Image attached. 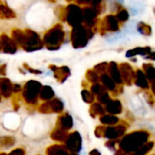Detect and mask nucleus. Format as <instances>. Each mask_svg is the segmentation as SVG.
Returning a JSON list of instances; mask_svg holds the SVG:
<instances>
[{
  "mask_svg": "<svg viewBox=\"0 0 155 155\" xmlns=\"http://www.w3.org/2000/svg\"><path fill=\"white\" fill-rule=\"evenodd\" d=\"M64 37V33L62 29V25L58 24L45 35L44 42L49 50H56L59 49Z\"/></svg>",
  "mask_w": 155,
  "mask_h": 155,
  "instance_id": "f257e3e1",
  "label": "nucleus"
},
{
  "mask_svg": "<svg viewBox=\"0 0 155 155\" xmlns=\"http://www.w3.org/2000/svg\"><path fill=\"white\" fill-rule=\"evenodd\" d=\"M92 37V33L90 30L86 29L83 25H77L74 26L72 31V43L74 47L75 48H81L87 45L88 40Z\"/></svg>",
  "mask_w": 155,
  "mask_h": 155,
  "instance_id": "f03ea898",
  "label": "nucleus"
},
{
  "mask_svg": "<svg viewBox=\"0 0 155 155\" xmlns=\"http://www.w3.org/2000/svg\"><path fill=\"white\" fill-rule=\"evenodd\" d=\"M20 45L25 50L28 52H33L43 47V44L38 35L30 29H27L24 32V38Z\"/></svg>",
  "mask_w": 155,
  "mask_h": 155,
  "instance_id": "7ed1b4c3",
  "label": "nucleus"
},
{
  "mask_svg": "<svg viewBox=\"0 0 155 155\" xmlns=\"http://www.w3.org/2000/svg\"><path fill=\"white\" fill-rule=\"evenodd\" d=\"M66 18L70 25L73 27L80 25L83 22V13L82 9L75 5H70L67 7V14Z\"/></svg>",
  "mask_w": 155,
  "mask_h": 155,
  "instance_id": "20e7f679",
  "label": "nucleus"
},
{
  "mask_svg": "<svg viewBox=\"0 0 155 155\" xmlns=\"http://www.w3.org/2000/svg\"><path fill=\"white\" fill-rule=\"evenodd\" d=\"M6 54H15L16 52V43L10 39L6 35H0V51Z\"/></svg>",
  "mask_w": 155,
  "mask_h": 155,
  "instance_id": "39448f33",
  "label": "nucleus"
},
{
  "mask_svg": "<svg viewBox=\"0 0 155 155\" xmlns=\"http://www.w3.org/2000/svg\"><path fill=\"white\" fill-rule=\"evenodd\" d=\"M41 84L38 82L35 81H30L26 84L25 88V95L26 99H33L36 96L37 93L40 91Z\"/></svg>",
  "mask_w": 155,
  "mask_h": 155,
  "instance_id": "423d86ee",
  "label": "nucleus"
},
{
  "mask_svg": "<svg viewBox=\"0 0 155 155\" xmlns=\"http://www.w3.org/2000/svg\"><path fill=\"white\" fill-rule=\"evenodd\" d=\"M119 71L121 77H123L127 82H130L134 78V72L129 64H122L119 66Z\"/></svg>",
  "mask_w": 155,
  "mask_h": 155,
  "instance_id": "0eeeda50",
  "label": "nucleus"
},
{
  "mask_svg": "<svg viewBox=\"0 0 155 155\" xmlns=\"http://www.w3.org/2000/svg\"><path fill=\"white\" fill-rule=\"evenodd\" d=\"M104 29L107 30V31H117L119 29V24H118V21L116 19L115 16L110 15H107L104 20Z\"/></svg>",
  "mask_w": 155,
  "mask_h": 155,
  "instance_id": "6e6552de",
  "label": "nucleus"
},
{
  "mask_svg": "<svg viewBox=\"0 0 155 155\" xmlns=\"http://www.w3.org/2000/svg\"><path fill=\"white\" fill-rule=\"evenodd\" d=\"M82 13H83V20H84V22L89 26L93 25L94 24V18L97 15L95 11L93 8L86 7L82 10Z\"/></svg>",
  "mask_w": 155,
  "mask_h": 155,
  "instance_id": "1a4fd4ad",
  "label": "nucleus"
},
{
  "mask_svg": "<svg viewBox=\"0 0 155 155\" xmlns=\"http://www.w3.org/2000/svg\"><path fill=\"white\" fill-rule=\"evenodd\" d=\"M151 54V47H136L134 49L129 50L126 53L127 57H133L134 55H146Z\"/></svg>",
  "mask_w": 155,
  "mask_h": 155,
  "instance_id": "9d476101",
  "label": "nucleus"
},
{
  "mask_svg": "<svg viewBox=\"0 0 155 155\" xmlns=\"http://www.w3.org/2000/svg\"><path fill=\"white\" fill-rule=\"evenodd\" d=\"M109 71H110V74L112 76V79L116 82V83H122V77H121V74L119 71L118 66L116 65L115 63H111L109 65Z\"/></svg>",
  "mask_w": 155,
  "mask_h": 155,
  "instance_id": "9b49d317",
  "label": "nucleus"
},
{
  "mask_svg": "<svg viewBox=\"0 0 155 155\" xmlns=\"http://www.w3.org/2000/svg\"><path fill=\"white\" fill-rule=\"evenodd\" d=\"M51 68L54 70V75L57 79H63V81H64V79H66V77L69 75V69L66 66H63L60 68H57L55 66H51Z\"/></svg>",
  "mask_w": 155,
  "mask_h": 155,
  "instance_id": "f8f14e48",
  "label": "nucleus"
},
{
  "mask_svg": "<svg viewBox=\"0 0 155 155\" xmlns=\"http://www.w3.org/2000/svg\"><path fill=\"white\" fill-rule=\"evenodd\" d=\"M136 84L143 88H148V82L146 81L144 74L141 70H138L136 74Z\"/></svg>",
  "mask_w": 155,
  "mask_h": 155,
  "instance_id": "ddd939ff",
  "label": "nucleus"
},
{
  "mask_svg": "<svg viewBox=\"0 0 155 155\" xmlns=\"http://www.w3.org/2000/svg\"><path fill=\"white\" fill-rule=\"evenodd\" d=\"M0 16L3 18H14L15 16V13L7 6L0 4Z\"/></svg>",
  "mask_w": 155,
  "mask_h": 155,
  "instance_id": "4468645a",
  "label": "nucleus"
},
{
  "mask_svg": "<svg viewBox=\"0 0 155 155\" xmlns=\"http://www.w3.org/2000/svg\"><path fill=\"white\" fill-rule=\"evenodd\" d=\"M0 89L5 96H8L11 91V84L7 79H0Z\"/></svg>",
  "mask_w": 155,
  "mask_h": 155,
  "instance_id": "2eb2a0df",
  "label": "nucleus"
},
{
  "mask_svg": "<svg viewBox=\"0 0 155 155\" xmlns=\"http://www.w3.org/2000/svg\"><path fill=\"white\" fill-rule=\"evenodd\" d=\"M137 30H138L141 34L145 35H151V33H152L151 26L148 25L147 24L143 23V22L139 23V25H138V26H137Z\"/></svg>",
  "mask_w": 155,
  "mask_h": 155,
  "instance_id": "dca6fc26",
  "label": "nucleus"
},
{
  "mask_svg": "<svg viewBox=\"0 0 155 155\" xmlns=\"http://www.w3.org/2000/svg\"><path fill=\"white\" fill-rule=\"evenodd\" d=\"M101 79H102V82L104 83V84L106 87H108V88L111 89V90L114 89L115 84H114V80H113L112 78H110L107 74H103L102 77H101Z\"/></svg>",
  "mask_w": 155,
  "mask_h": 155,
  "instance_id": "f3484780",
  "label": "nucleus"
},
{
  "mask_svg": "<svg viewBox=\"0 0 155 155\" xmlns=\"http://www.w3.org/2000/svg\"><path fill=\"white\" fill-rule=\"evenodd\" d=\"M143 68L146 72V76L150 80H153L155 77V69L152 64H144Z\"/></svg>",
  "mask_w": 155,
  "mask_h": 155,
  "instance_id": "a211bd4d",
  "label": "nucleus"
},
{
  "mask_svg": "<svg viewBox=\"0 0 155 155\" xmlns=\"http://www.w3.org/2000/svg\"><path fill=\"white\" fill-rule=\"evenodd\" d=\"M53 95L54 92L49 86H45L41 91V97L43 99H50Z\"/></svg>",
  "mask_w": 155,
  "mask_h": 155,
  "instance_id": "6ab92c4d",
  "label": "nucleus"
},
{
  "mask_svg": "<svg viewBox=\"0 0 155 155\" xmlns=\"http://www.w3.org/2000/svg\"><path fill=\"white\" fill-rule=\"evenodd\" d=\"M128 18H129V13H128L125 9L121 10V11L117 14V15H116L117 21H121V22H124V21H126Z\"/></svg>",
  "mask_w": 155,
  "mask_h": 155,
  "instance_id": "aec40b11",
  "label": "nucleus"
},
{
  "mask_svg": "<svg viewBox=\"0 0 155 155\" xmlns=\"http://www.w3.org/2000/svg\"><path fill=\"white\" fill-rule=\"evenodd\" d=\"M109 108H111V109H109L110 112H113V113H114V114H117V113L120 112V110H121L120 103H119L118 101L113 102V103L111 104V105H109Z\"/></svg>",
  "mask_w": 155,
  "mask_h": 155,
  "instance_id": "412c9836",
  "label": "nucleus"
},
{
  "mask_svg": "<svg viewBox=\"0 0 155 155\" xmlns=\"http://www.w3.org/2000/svg\"><path fill=\"white\" fill-rule=\"evenodd\" d=\"M87 77L92 81V82H96L97 79H98V76H97V74L94 71H88L87 73Z\"/></svg>",
  "mask_w": 155,
  "mask_h": 155,
  "instance_id": "4be33fe9",
  "label": "nucleus"
},
{
  "mask_svg": "<svg viewBox=\"0 0 155 155\" xmlns=\"http://www.w3.org/2000/svg\"><path fill=\"white\" fill-rule=\"evenodd\" d=\"M105 68H106V64H102L95 66V70H97V72H104Z\"/></svg>",
  "mask_w": 155,
  "mask_h": 155,
  "instance_id": "5701e85b",
  "label": "nucleus"
},
{
  "mask_svg": "<svg viewBox=\"0 0 155 155\" xmlns=\"http://www.w3.org/2000/svg\"><path fill=\"white\" fill-rule=\"evenodd\" d=\"M102 90V87H101V85H99V84H94L93 87H92V91L93 92H94V93H100V91Z\"/></svg>",
  "mask_w": 155,
  "mask_h": 155,
  "instance_id": "b1692460",
  "label": "nucleus"
},
{
  "mask_svg": "<svg viewBox=\"0 0 155 155\" xmlns=\"http://www.w3.org/2000/svg\"><path fill=\"white\" fill-rule=\"evenodd\" d=\"M5 68H6L5 65L0 66V74H5Z\"/></svg>",
  "mask_w": 155,
  "mask_h": 155,
  "instance_id": "393cba45",
  "label": "nucleus"
},
{
  "mask_svg": "<svg viewBox=\"0 0 155 155\" xmlns=\"http://www.w3.org/2000/svg\"><path fill=\"white\" fill-rule=\"evenodd\" d=\"M92 4L94 6H96V5H99L100 3H101V0H91Z\"/></svg>",
  "mask_w": 155,
  "mask_h": 155,
  "instance_id": "a878e982",
  "label": "nucleus"
},
{
  "mask_svg": "<svg viewBox=\"0 0 155 155\" xmlns=\"http://www.w3.org/2000/svg\"><path fill=\"white\" fill-rule=\"evenodd\" d=\"M80 4H87L89 2H91V0H77Z\"/></svg>",
  "mask_w": 155,
  "mask_h": 155,
  "instance_id": "bb28decb",
  "label": "nucleus"
},
{
  "mask_svg": "<svg viewBox=\"0 0 155 155\" xmlns=\"http://www.w3.org/2000/svg\"><path fill=\"white\" fill-rule=\"evenodd\" d=\"M67 1H68V0H67ZM69 1H70V0H69Z\"/></svg>",
  "mask_w": 155,
  "mask_h": 155,
  "instance_id": "cd10ccee",
  "label": "nucleus"
}]
</instances>
